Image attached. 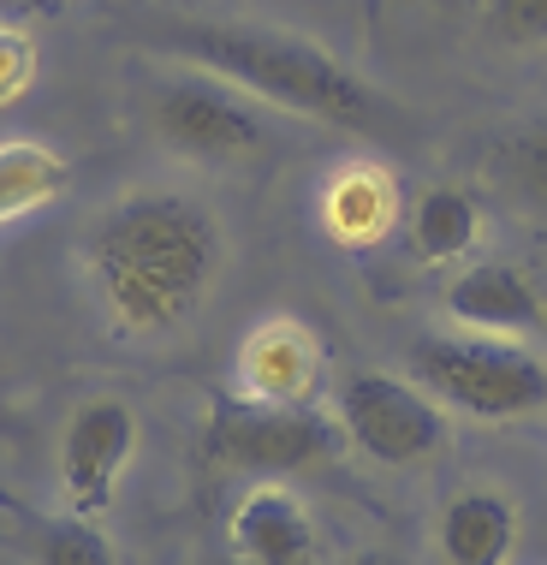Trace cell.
<instances>
[{"label": "cell", "mask_w": 547, "mask_h": 565, "mask_svg": "<svg viewBox=\"0 0 547 565\" xmlns=\"http://www.w3.org/2000/svg\"><path fill=\"white\" fill-rule=\"evenodd\" d=\"M333 447H340V423L322 405H268L250 393H215L203 417V465L256 482L328 465Z\"/></svg>", "instance_id": "4"}, {"label": "cell", "mask_w": 547, "mask_h": 565, "mask_svg": "<svg viewBox=\"0 0 547 565\" xmlns=\"http://www.w3.org/2000/svg\"><path fill=\"white\" fill-rule=\"evenodd\" d=\"M66 179H72V167L60 161L49 143H30V137L0 143V221L54 203V196L66 191Z\"/></svg>", "instance_id": "14"}, {"label": "cell", "mask_w": 547, "mask_h": 565, "mask_svg": "<svg viewBox=\"0 0 547 565\" xmlns=\"http://www.w3.org/2000/svg\"><path fill=\"white\" fill-rule=\"evenodd\" d=\"M393 221H399V191H393V179L382 173V167L352 161V167H340V173L328 179L322 226L340 244H375V238L393 233Z\"/></svg>", "instance_id": "12"}, {"label": "cell", "mask_w": 547, "mask_h": 565, "mask_svg": "<svg viewBox=\"0 0 547 565\" xmlns=\"http://www.w3.org/2000/svg\"><path fill=\"white\" fill-rule=\"evenodd\" d=\"M221 221L185 191H131L101 209L84 238V268L101 310L131 340L179 333L221 274Z\"/></svg>", "instance_id": "1"}, {"label": "cell", "mask_w": 547, "mask_h": 565, "mask_svg": "<svg viewBox=\"0 0 547 565\" xmlns=\"http://www.w3.org/2000/svg\"><path fill=\"white\" fill-rule=\"evenodd\" d=\"M233 554L245 565H315V524L280 482H256L233 507Z\"/></svg>", "instance_id": "10"}, {"label": "cell", "mask_w": 547, "mask_h": 565, "mask_svg": "<svg viewBox=\"0 0 547 565\" xmlns=\"http://www.w3.org/2000/svg\"><path fill=\"white\" fill-rule=\"evenodd\" d=\"M24 554L30 565H119L114 542L96 530V518H78V512L24 518Z\"/></svg>", "instance_id": "15"}, {"label": "cell", "mask_w": 547, "mask_h": 565, "mask_svg": "<svg viewBox=\"0 0 547 565\" xmlns=\"http://www.w3.org/2000/svg\"><path fill=\"white\" fill-rule=\"evenodd\" d=\"M435 547L440 565H506L518 547V507L494 488H464L440 512Z\"/></svg>", "instance_id": "11"}, {"label": "cell", "mask_w": 547, "mask_h": 565, "mask_svg": "<svg viewBox=\"0 0 547 565\" xmlns=\"http://www.w3.org/2000/svg\"><path fill=\"white\" fill-rule=\"evenodd\" d=\"M137 452V411L126 399H89L66 417L60 435V488H66V507L78 518H101L119 494Z\"/></svg>", "instance_id": "7"}, {"label": "cell", "mask_w": 547, "mask_h": 565, "mask_svg": "<svg viewBox=\"0 0 547 565\" xmlns=\"http://www.w3.org/2000/svg\"><path fill=\"white\" fill-rule=\"evenodd\" d=\"M167 49L179 60H191L196 72H215L233 89H245L250 102L286 108L315 126L352 131V137H399L405 114L393 108V96H382L363 72H352L345 60H333L328 49L286 30L262 24H173Z\"/></svg>", "instance_id": "2"}, {"label": "cell", "mask_w": 547, "mask_h": 565, "mask_svg": "<svg viewBox=\"0 0 547 565\" xmlns=\"http://www.w3.org/2000/svg\"><path fill=\"white\" fill-rule=\"evenodd\" d=\"M30 84H36V42L24 30L0 24V108L30 96Z\"/></svg>", "instance_id": "18"}, {"label": "cell", "mask_w": 547, "mask_h": 565, "mask_svg": "<svg viewBox=\"0 0 547 565\" xmlns=\"http://www.w3.org/2000/svg\"><path fill=\"white\" fill-rule=\"evenodd\" d=\"M482 238V203L464 185H429L410 209V250L429 268H452L476 250Z\"/></svg>", "instance_id": "13"}, {"label": "cell", "mask_w": 547, "mask_h": 565, "mask_svg": "<svg viewBox=\"0 0 547 565\" xmlns=\"http://www.w3.org/2000/svg\"><path fill=\"white\" fill-rule=\"evenodd\" d=\"M410 375L447 411L482 423L536 417L547 405V363L518 340H482V333H429L410 345Z\"/></svg>", "instance_id": "3"}, {"label": "cell", "mask_w": 547, "mask_h": 565, "mask_svg": "<svg viewBox=\"0 0 547 565\" xmlns=\"http://www.w3.org/2000/svg\"><path fill=\"white\" fill-rule=\"evenodd\" d=\"M494 179L524 209L547 215V119H524L494 143Z\"/></svg>", "instance_id": "16"}, {"label": "cell", "mask_w": 547, "mask_h": 565, "mask_svg": "<svg viewBox=\"0 0 547 565\" xmlns=\"http://www.w3.org/2000/svg\"><path fill=\"white\" fill-rule=\"evenodd\" d=\"M489 30L506 49H547V0H489Z\"/></svg>", "instance_id": "17"}, {"label": "cell", "mask_w": 547, "mask_h": 565, "mask_svg": "<svg viewBox=\"0 0 547 565\" xmlns=\"http://www.w3.org/2000/svg\"><path fill=\"white\" fill-rule=\"evenodd\" d=\"M352 565H399V559H393V554H357Z\"/></svg>", "instance_id": "19"}, {"label": "cell", "mask_w": 547, "mask_h": 565, "mask_svg": "<svg viewBox=\"0 0 547 565\" xmlns=\"http://www.w3.org/2000/svg\"><path fill=\"white\" fill-rule=\"evenodd\" d=\"M233 370H238V393H250V399L315 405L328 358H322V345H315V333L303 322H292V316H268V322H256L245 333Z\"/></svg>", "instance_id": "8"}, {"label": "cell", "mask_w": 547, "mask_h": 565, "mask_svg": "<svg viewBox=\"0 0 547 565\" xmlns=\"http://www.w3.org/2000/svg\"><path fill=\"white\" fill-rule=\"evenodd\" d=\"M333 423H340V435L363 458H375L387 470L422 465L447 440V405L429 387H417L405 375H387V370L340 375V387H333Z\"/></svg>", "instance_id": "6"}, {"label": "cell", "mask_w": 547, "mask_h": 565, "mask_svg": "<svg viewBox=\"0 0 547 565\" xmlns=\"http://www.w3.org/2000/svg\"><path fill=\"white\" fill-rule=\"evenodd\" d=\"M155 137L173 156L203 161V167H245L256 156H268V119L256 114V102L245 89H233L215 72H179L155 89L149 102Z\"/></svg>", "instance_id": "5"}, {"label": "cell", "mask_w": 547, "mask_h": 565, "mask_svg": "<svg viewBox=\"0 0 547 565\" xmlns=\"http://www.w3.org/2000/svg\"><path fill=\"white\" fill-rule=\"evenodd\" d=\"M440 303H447V316L459 328H476V333H541L547 328L541 292L529 286V274L512 268V263L459 268Z\"/></svg>", "instance_id": "9"}]
</instances>
